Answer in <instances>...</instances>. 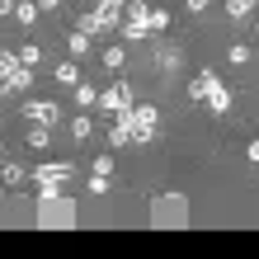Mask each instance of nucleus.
<instances>
[{"label": "nucleus", "instance_id": "1", "mask_svg": "<svg viewBox=\"0 0 259 259\" xmlns=\"http://www.w3.org/2000/svg\"><path fill=\"white\" fill-rule=\"evenodd\" d=\"M146 217H151V226H160V231H179V226H189V203H184V193H156L151 207H146Z\"/></svg>", "mask_w": 259, "mask_h": 259}, {"label": "nucleus", "instance_id": "2", "mask_svg": "<svg viewBox=\"0 0 259 259\" xmlns=\"http://www.w3.org/2000/svg\"><path fill=\"white\" fill-rule=\"evenodd\" d=\"M38 226H48V231H62V226H75V203L66 193L57 198H38V212H33Z\"/></svg>", "mask_w": 259, "mask_h": 259}, {"label": "nucleus", "instance_id": "3", "mask_svg": "<svg viewBox=\"0 0 259 259\" xmlns=\"http://www.w3.org/2000/svg\"><path fill=\"white\" fill-rule=\"evenodd\" d=\"M75 28H85L90 38L95 33H113V28H123V19H118V10H90V14H80V19H75Z\"/></svg>", "mask_w": 259, "mask_h": 259}, {"label": "nucleus", "instance_id": "4", "mask_svg": "<svg viewBox=\"0 0 259 259\" xmlns=\"http://www.w3.org/2000/svg\"><path fill=\"white\" fill-rule=\"evenodd\" d=\"M0 75H5V90H28V85H33V71L19 62V52L0 57Z\"/></svg>", "mask_w": 259, "mask_h": 259}, {"label": "nucleus", "instance_id": "5", "mask_svg": "<svg viewBox=\"0 0 259 259\" xmlns=\"http://www.w3.org/2000/svg\"><path fill=\"white\" fill-rule=\"evenodd\" d=\"M156 123H160V113H156V104H132V137L137 142H151L156 137Z\"/></svg>", "mask_w": 259, "mask_h": 259}, {"label": "nucleus", "instance_id": "6", "mask_svg": "<svg viewBox=\"0 0 259 259\" xmlns=\"http://www.w3.org/2000/svg\"><path fill=\"white\" fill-rule=\"evenodd\" d=\"M99 109H104V113H123V109H132V90H127V80L99 90Z\"/></svg>", "mask_w": 259, "mask_h": 259}, {"label": "nucleus", "instance_id": "7", "mask_svg": "<svg viewBox=\"0 0 259 259\" xmlns=\"http://www.w3.org/2000/svg\"><path fill=\"white\" fill-rule=\"evenodd\" d=\"M75 175L71 160H48V165H33V184H66Z\"/></svg>", "mask_w": 259, "mask_h": 259}, {"label": "nucleus", "instance_id": "8", "mask_svg": "<svg viewBox=\"0 0 259 259\" xmlns=\"http://www.w3.org/2000/svg\"><path fill=\"white\" fill-rule=\"evenodd\" d=\"M24 113H28V123H42V127H52L57 118H62V109H57L52 99H28V104H24Z\"/></svg>", "mask_w": 259, "mask_h": 259}, {"label": "nucleus", "instance_id": "9", "mask_svg": "<svg viewBox=\"0 0 259 259\" xmlns=\"http://www.w3.org/2000/svg\"><path fill=\"white\" fill-rule=\"evenodd\" d=\"M217 85H222V75H217V71H198L193 80H189V99L207 104V95H212V90H217Z\"/></svg>", "mask_w": 259, "mask_h": 259}, {"label": "nucleus", "instance_id": "10", "mask_svg": "<svg viewBox=\"0 0 259 259\" xmlns=\"http://www.w3.org/2000/svg\"><path fill=\"white\" fill-rule=\"evenodd\" d=\"M52 80L62 85V90H75V85H80V66H75V62H62V66L52 71Z\"/></svg>", "mask_w": 259, "mask_h": 259}, {"label": "nucleus", "instance_id": "11", "mask_svg": "<svg viewBox=\"0 0 259 259\" xmlns=\"http://www.w3.org/2000/svg\"><path fill=\"white\" fill-rule=\"evenodd\" d=\"M146 19H151V5H146V0H127V19H123V24L146 28Z\"/></svg>", "mask_w": 259, "mask_h": 259}, {"label": "nucleus", "instance_id": "12", "mask_svg": "<svg viewBox=\"0 0 259 259\" xmlns=\"http://www.w3.org/2000/svg\"><path fill=\"white\" fill-rule=\"evenodd\" d=\"M207 109H212V113H231V90L217 85V90L207 95Z\"/></svg>", "mask_w": 259, "mask_h": 259}, {"label": "nucleus", "instance_id": "13", "mask_svg": "<svg viewBox=\"0 0 259 259\" xmlns=\"http://www.w3.org/2000/svg\"><path fill=\"white\" fill-rule=\"evenodd\" d=\"M123 57H127V52L118 48V42H109V48L99 52V62H104V71H123Z\"/></svg>", "mask_w": 259, "mask_h": 259}, {"label": "nucleus", "instance_id": "14", "mask_svg": "<svg viewBox=\"0 0 259 259\" xmlns=\"http://www.w3.org/2000/svg\"><path fill=\"white\" fill-rule=\"evenodd\" d=\"M66 48H71V57H85L90 52V33H85V28H71V33H66Z\"/></svg>", "mask_w": 259, "mask_h": 259}, {"label": "nucleus", "instance_id": "15", "mask_svg": "<svg viewBox=\"0 0 259 259\" xmlns=\"http://www.w3.org/2000/svg\"><path fill=\"white\" fill-rule=\"evenodd\" d=\"M254 10H259V0H226V14H231V19H245Z\"/></svg>", "mask_w": 259, "mask_h": 259}, {"label": "nucleus", "instance_id": "16", "mask_svg": "<svg viewBox=\"0 0 259 259\" xmlns=\"http://www.w3.org/2000/svg\"><path fill=\"white\" fill-rule=\"evenodd\" d=\"M38 14H42V5H38V0H19V10H14V19H19V24H33Z\"/></svg>", "mask_w": 259, "mask_h": 259}, {"label": "nucleus", "instance_id": "17", "mask_svg": "<svg viewBox=\"0 0 259 259\" xmlns=\"http://www.w3.org/2000/svg\"><path fill=\"white\" fill-rule=\"evenodd\" d=\"M75 104H80V109H95V104H99V90H90L80 80V85H75Z\"/></svg>", "mask_w": 259, "mask_h": 259}, {"label": "nucleus", "instance_id": "18", "mask_svg": "<svg viewBox=\"0 0 259 259\" xmlns=\"http://www.w3.org/2000/svg\"><path fill=\"white\" fill-rule=\"evenodd\" d=\"M226 57H231V66H245L250 57H254V48H250V42H231V52H226Z\"/></svg>", "mask_w": 259, "mask_h": 259}, {"label": "nucleus", "instance_id": "19", "mask_svg": "<svg viewBox=\"0 0 259 259\" xmlns=\"http://www.w3.org/2000/svg\"><path fill=\"white\" fill-rule=\"evenodd\" d=\"M170 28V14L165 10H151V19H146V33H165Z\"/></svg>", "mask_w": 259, "mask_h": 259}, {"label": "nucleus", "instance_id": "20", "mask_svg": "<svg viewBox=\"0 0 259 259\" xmlns=\"http://www.w3.org/2000/svg\"><path fill=\"white\" fill-rule=\"evenodd\" d=\"M19 62H24L28 71H38V62H42V52H38V42H28V48H19Z\"/></svg>", "mask_w": 259, "mask_h": 259}, {"label": "nucleus", "instance_id": "21", "mask_svg": "<svg viewBox=\"0 0 259 259\" xmlns=\"http://www.w3.org/2000/svg\"><path fill=\"white\" fill-rule=\"evenodd\" d=\"M28 146H33V151L48 146V127H42V123H28Z\"/></svg>", "mask_w": 259, "mask_h": 259}, {"label": "nucleus", "instance_id": "22", "mask_svg": "<svg viewBox=\"0 0 259 259\" xmlns=\"http://www.w3.org/2000/svg\"><path fill=\"white\" fill-rule=\"evenodd\" d=\"M90 175H113V156L104 151V156H95V165H90Z\"/></svg>", "mask_w": 259, "mask_h": 259}, {"label": "nucleus", "instance_id": "23", "mask_svg": "<svg viewBox=\"0 0 259 259\" xmlns=\"http://www.w3.org/2000/svg\"><path fill=\"white\" fill-rule=\"evenodd\" d=\"M71 132H75V137H90V132H95V123H90L85 113H75V118H71Z\"/></svg>", "mask_w": 259, "mask_h": 259}, {"label": "nucleus", "instance_id": "24", "mask_svg": "<svg viewBox=\"0 0 259 259\" xmlns=\"http://www.w3.org/2000/svg\"><path fill=\"white\" fill-rule=\"evenodd\" d=\"M85 189L104 198V193H109V175H90V184H85Z\"/></svg>", "mask_w": 259, "mask_h": 259}, {"label": "nucleus", "instance_id": "25", "mask_svg": "<svg viewBox=\"0 0 259 259\" xmlns=\"http://www.w3.org/2000/svg\"><path fill=\"white\" fill-rule=\"evenodd\" d=\"M24 179V165H14V160H5V184H19Z\"/></svg>", "mask_w": 259, "mask_h": 259}, {"label": "nucleus", "instance_id": "26", "mask_svg": "<svg viewBox=\"0 0 259 259\" xmlns=\"http://www.w3.org/2000/svg\"><path fill=\"white\" fill-rule=\"evenodd\" d=\"M160 66H165V71H175V66H179V52H175V48H165V52H160Z\"/></svg>", "mask_w": 259, "mask_h": 259}, {"label": "nucleus", "instance_id": "27", "mask_svg": "<svg viewBox=\"0 0 259 259\" xmlns=\"http://www.w3.org/2000/svg\"><path fill=\"white\" fill-rule=\"evenodd\" d=\"M184 5H189V14H203V10L212 5V0H184Z\"/></svg>", "mask_w": 259, "mask_h": 259}, {"label": "nucleus", "instance_id": "28", "mask_svg": "<svg viewBox=\"0 0 259 259\" xmlns=\"http://www.w3.org/2000/svg\"><path fill=\"white\" fill-rule=\"evenodd\" d=\"M99 10H127V0H99Z\"/></svg>", "mask_w": 259, "mask_h": 259}, {"label": "nucleus", "instance_id": "29", "mask_svg": "<svg viewBox=\"0 0 259 259\" xmlns=\"http://www.w3.org/2000/svg\"><path fill=\"white\" fill-rule=\"evenodd\" d=\"M245 156H250V160H254V165H259V137H254V142H250V146H245Z\"/></svg>", "mask_w": 259, "mask_h": 259}, {"label": "nucleus", "instance_id": "30", "mask_svg": "<svg viewBox=\"0 0 259 259\" xmlns=\"http://www.w3.org/2000/svg\"><path fill=\"white\" fill-rule=\"evenodd\" d=\"M19 10V0H0V14H14Z\"/></svg>", "mask_w": 259, "mask_h": 259}, {"label": "nucleus", "instance_id": "31", "mask_svg": "<svg viewBox=\"0 0 259 259\" xmlns=\"http://www.w3.org/2000/svg\"><path fill=\"white\" fill-rule=\"evenodd\" d=\"M38 5H42V10H57V5H62V0H38Z\"/></svg>", "mask_w": 259, "mask_h": 259}, {"label": "nucleus", "instance_id": "32", "mask_svg": "<svg viewBox=\"0 0 259 259\" xmlns=\"http://www.w3.org/2000/svg\"><path fill=\"white\" fill-rule=\"evenodd\" d=\"M254 38H259V19H254Z\"/></svg>", "mask_w": 259, "mask_h": 259}]
</instances>
